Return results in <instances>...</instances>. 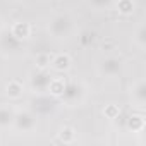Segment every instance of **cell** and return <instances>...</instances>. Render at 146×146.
Segmentation results:
<instances>
[{"label": "cell", "instance_id": "5b68a950", "mask_svg": "<svg viewBox=\"0 0 146 146\" xmlns=\"http://www.w3.org/2000/svg\"><path fill=\"white\" fill-rule=\"evenodd\" d=\"M7 91H9V95L17 96V95H19V91H21V86H19V84H16V83H12V84L7 88Z\"/></svg>", "mask_w": 146, "mask_h": 146}, {"label": "cell", "instance_id": "8992f818", "mask_svg": "<svg viewBox=\"0 0 146 146\" xmlns=\"http://www.w3.org/2000/svg\"><path fill=\"white\" fill-rule=\"evenodd\" d=\"M60 137L65 139V141H70V139H72V131H70V129H64L62 134H60Z\"/></svg>", "mask_w": 146, "mask_h": 146}, {"label": "cell", "instance_id": "6da1fadb", "mask_svg": "<svg viewBox=\"0 0 146 146\" xmlns=\"http://www.w3.org/2000/svg\"><path fill=\"white\" fill-rule=\"evenodd\" d=\"M14 35H16L17 38H26V36H29V26H28L26 23H17V24L14 26Z\"/></svg>", "mask_w": 146, "mask_h": 146}, {"label": "cell", "instance_id": "7a4b0ae2", "mask_svg": "<svg viewBox=\"0 0 146 146\" xmlns=\"http://www.w3.org/2000/svg\"><path fill=\"white\" fill-rule=\"evenodd\" d=\"M69 64H70V60H69V57H67V55H60V57H57V58L53 60V65H55V69H58V70L67 69V67H69Z\"/></svg>", "mask_w": 146, "mask_h": 146}, {"label": "cell", "instance_id": "ba28073f", "mask_svg": "<svg viewBox=\"0 0 146 146\" xmlns=\"http://www.w3.org/2000/svg\"><path fill=\"white\" fill-rule=\"evenodd\" d=\"M40 62H41V64H40L41 67H45V65H46V64H45V62H46V58H45V57H41V58H40Z\"/></svg>", "mask_w": 146, "mask_h": 146}, {"label": "cell", "instance_id": "277c9868", "mask_svg": "<svg viewBox=\"0 0 146 146\" xmlns=\"http://www.w3.org/2000/svg\"><path fill=\"white\" fill-rule=\"evenodd\" d=\"M119 9H120V12H131L132 11V2L131 0H120Z\"/></svg>", "mask_w": 146, "mask_h": 146}, {"label": "cell", "instance_id": "3957f363", "mask_svg": "<svg viewBox=\"0 0 146 146\" xmlns=\"http://www.w3.org/2000/svg\"><path fill=\"white\" fill-rule=\"evenodd\" d=\"M50 90H52L53 95H60V93L64 91V83H62V81H53V83L50 84Z\"/></svg>", "mask_w": 146, "mask_h": 146}, {"label": "cell", "instance_id": "52a82bcc", "mask_svg": "<svg viewBox=\"0 0 146 146\" xmlns=\"http://www.w3.org/2000/svg\"><path fill=\"white\" fill-rule=\"evenodd\" d=\"M107 113H108V115H110V117H113V115H115V113H117V108H115V107H110V108H108V110H107Z\"/></svg>", "mask_w": 146, "mask_h": 146}]
</instances>
